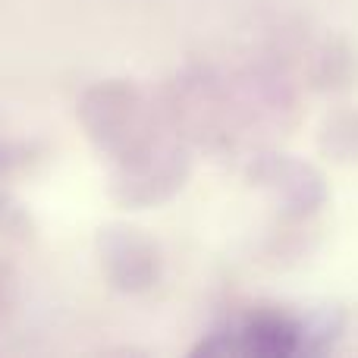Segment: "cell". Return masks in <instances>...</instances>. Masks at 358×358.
<instances>
[{"label": "cell", "mask_w": 358, "mask_h": 358, "mask_svg": "<svg viewBox=\"0 0 358 358\" xmlns=\"http://www.w3.org/2000/svg\"><path fill=\"white\" fill-rule=\"evenodd\" d=\"M340 330V317L330 311L299 317L280 308H255L233 324L229 330L214 334L195 349L204 355H261L286 358L302 352H321Z\"/></svg>", "instance_id": "cell-1"}, {"label": "cell", "mask_w": 358, "mask_h": 358, "mask_svg": "<svg viewBox=\"0 0 358 358\" xmlns=\"http://www.w3.org/2000/svg\"><path fill=\"white\" fill-rule=\"evenodd\" d=\"M101 264L117 289L142 292L157 280V248L151 239H145L138 229L129 227H107L101 229Z\"/></svg>", "instance_id": "cell-2"}, {"label": "cell", "mask_w": 358, "mask_h": 358, "mask_svg": "<svg viewBox=\"0 0 358 358\" xmlns=\"http://www.w3.org/2000/svg\"><path fill=\"white\" fill-rule=\"evenodd\" d=\"M258 176L264 182H271L273 189L283 192V198L296 208H317L324 201V185H321V176L315 173L311 167L305 164H296V161H283V157H271V161L261 164Z\"/></svg>", "instance_id": "cell-3"}]
</instances>
